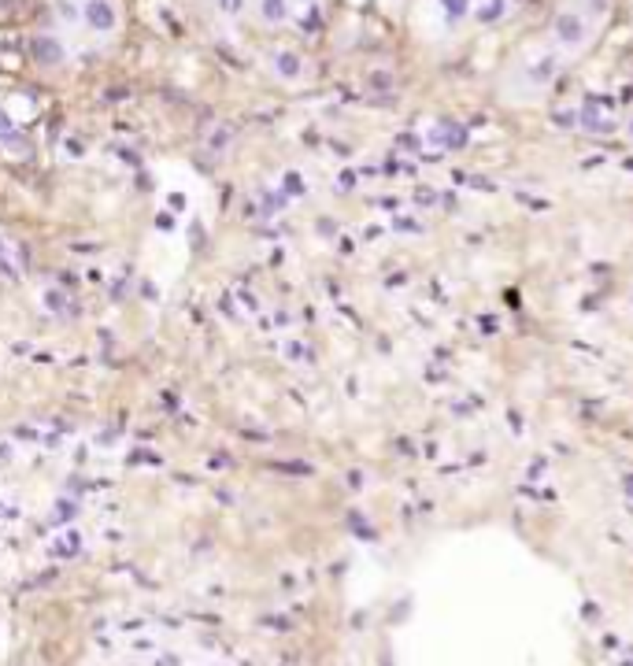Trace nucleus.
<instances>
[{"label": "nucleus", "instance_id": "f257e3e1", "mask_svg": "<svg viewBox=\"0 0 633 666\" xmlns=\"http://www.w3.org/2000/svg\"><path fill=\"white\" fill-rule=\"evenodd\" d=\"M611 15V0H563L552 15L548 41L529 45L500 74V100L511 108L537 104L566 71V63L585 56Z\"/></svg>", "mask_w": 633, "mask_h": 666}, {"label": "nucleus", "instance_id": "f03ea898", "mask_svg": "<svg viewBox=\"0 0 633 666\" xmlns=\"http://www.w3.org/2000/svg\"><path fill=\"white\" fill-rule=\"evenodd\" d=\"M82 19L93 26L97 34H108V30H115V22H119V11H115L111 0H85V4H82Z\"/></svg>", "mask_w": 633, "mask_h": 666}, {"label": "nucleus", "instance_id": "7ed1b4c3", "mask_svg": "<svg viewBox=\"0 0 633 666\" xmlns=\"http://www.w3.org/2000/svg\"><path fill=\"white\" fill-rule=\"evenodd\" d=\"M437 8H441V15H445V26H448V30H456V26H463L467 19H474L478 0H437Z\"/></svg>", "mask_w": 633, "mask_h": 666}, {"label": "nucleus", "instance_id": "20e7f679", "mask_svg": "<svg viewBox=\"0 0 633 666\" xmlns=\"http://www.w3.org/2000/svg\"><path fill=\"white\" fill-rule=\"evenodd\" d=\"M34 56L41 60L45 67H56V63H63V45L56 41V37L41 34V37H34Z\"/></svg>", "mask_w": 633, "mask_h": 666}, {"label": "nucleus", "instance_id": "39448f33", "mask_svg": "<svg viewBox=\"0 0 633 666\" xmlns=\"http://www.w3.org/2000/svg\"><path fill=\"white\" fill-rule=\"evenodd\" d=\"M286 15H289L286 0H260V19L263 22H286Z\"/></svg>", "mask_w": 633, "mask_h": 666}, {"label": "nucleus", "instance_id": "423d86ee", "mask_svg": "<svg viewBox=\"0 0 633 666\" xmlns=\"http://www.w3.org/2000/svg\"><path fill=\"white\" fill-rule=\"evenodd\" d=\"M274 67H278L281 78H296L300 74V60H296L293 52H281V56H274Z\"/></svg>", "mask_w": 633, "mask_h": 666}, {"label": "nucleus", "instance_id": "0eeeda50", "mask_svg": "<svg viewBox=\"0 0 633 666\" xmlns=\"http://www.w3.org/2000/svg\"><path fill=\"white\" fill-rule=\"evenodd\" d=\"M56 11H60L63 22H78V19H82V11H74L71 0H56Z\"/></svg>", "mask_w": 633, "mask_h": 666}, {"label": "nucleus", "instance_id": "6e6552de", "mask_svg": "<svg viewBox=\"0 0 633 666\" xmlns=\"http://www.w3.org/2000/svg\"><path fill=\"white\" fill-rule=\"evenodd\" d=\"M241 8H244V0H223V11H226V15H237Z\"/></svg>", "mask_w": 633, "mask_h": 666}]
</instances>
